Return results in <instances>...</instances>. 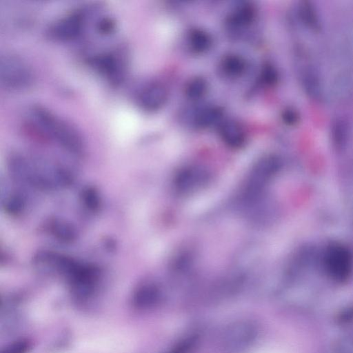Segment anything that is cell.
<instances>
[{"label":"cell","instance_id":"obj_6","mask_svg":"<svg viewBox=\"0 0 353 353\" xmlns=\"http://www.w3.org/2000/svg\"><path fill=\"white\" fill-rule=\"evenodd\" d=\"M257 330L252 323L240 322L225 332L222 348L226 353H238L247 348L255 339Z\"/></svg>","mask_w":353,"mask_h":353},{"label":"cell","instance_id":"obj_27","mask_svg":"<svg viewBox=\"0 0 353 353\" xmlns=\"http://www.w3.org/2000/svg\"><path fill=\"white\" fill-rule=\"evenodd\" d=\"M115 27L116 23L114 19L107 16L100 18L96 23L97 32L103 35L111 34L114 30Z\"/></svg>","mask_w":353,"mask_h":353},{"label":"cell","instance_id":"obj_13","mask_svg":"<svg viewBox=\"0 0 353 353\" xmlns=\"http://www.w3.org/2000/svg\"><path fill=\"white\" fill-rule=\"evenodd\" d=\"M223 110L220 107H205L195 114L193 123L198 128H208L219 123L223 117Z\"/></svg>","mask_w":353,"mask_h":353},{"label":"cell","instance_id":"obj_8","mask_svg":"<svg viewBox=\"0 0 353 353\" xmlns=\"http://www.w3.org/2000/svg\"><path fill=\"white\" fill-rule=\"evenodd\" d=\"M168 92L166 87L158 81L145 84L137 92V105L147 112H155L161 109L166 103Z\"/></svg>","mask_w":353,"mask_h":353},{"label":"cell","instance_id":"obj_24","mask_svg":"<svg viewBox=\"0 0 353 353\" xmlns=\"http://www.w3.org/2000/svg\"><path fill=\"white\" fill-rule=\"evenodd\" d=\"M261 82L267 85H274L279 80V73L271 63H265L262 67L260 74Z\"/></svg>","mask_w":353,"mask_h":353},{"label":"cell","instance_id":"obj_3","mask_svg":"<svg viewBox=\"0 0 353 353\" xmlns=\"http://www.w3.org/2000/svg\"><path fill=\"white\" fill-rule=\"evenodd\" d=\"M87 62L112 85H120L125 78V59L118 52L106 51L94 54L87 59Z\"/></svg>","mask_w":353,"mask_h":353},{"label":"cell","instance_id":"obj_19","mask_svg":"<svg viewBox=\"0 0 353 353\" xmlns=\"http://www.w3.org/2000/svg\"><path fill=\"white\" fill-rule=\"evenodd\" d=\"M208 90V82L202 77H195L190 79L185 86V96L190 100H199Z\"/></svg>","mask_w":353,"mask_h":353},{"label":"cell","instance_id":"obj_22","mask_svg":"<svg viewBox=\"0 0 353 353\" xmlns=\"http://www.w3.org/2000/svg\"><path fill=\"white\" fill-rule=\"evenodd\" d=\"M25 207L23 197L18 194L13 193L6 197L3 203V208L6 213L12 216H16L21 213Z\"/></svg>","mask_w":353,"mask_h":353},{"label":"cell","instance_id":"obj_4","mask_svg":"<svg viewBox=\"0 0 353 353\" xmlns=\"http://www.w3.org/2000/svg\"><path fill=\"white\" fill-rule=\"evenodd\" d=\"M100 278V270L95 265L79 263L67 278L75 299L86 301L94 293Z\"/></svg>","mask_w":353,"mask_h":353},{"label":"cell","instance_id":"obj_11","mask_svg":"<svg viewBox=\"0 0 353 353\" xmlns=\"http://www.w3.org/2000/svg\"><path fill=\"white\" fill-rule=\"evenodd\" d=\"M219 134L223 141L233 148L241 147L245 141V132L241 124L234 120H225L220 123Z\"/></svg>","mask_w":353,"mask_h":353},{"label":"cell","instance_id":"obj_28","mask_svg":"<svg viewBox=\"0 0 353 353\" xmlns=\"http://www.w3.org/2000/svg\"><path fill=\"white\" fill-rule=\"evenodd\" d=\"M336 321L341 325H347L353 323V305L342 308L336 316Z\"/></svg>","mask_w":353,"mask_h":353},{"label":"cell","instance_id":"obj_14","mask_svg":"<svg viewBox=\"0 0 353 353\" xmlns=\"http://www.w3.org/2000/svg\"><path fill=\"white\" fill-rule=\"evenodd\" d=\"M188 43L193 52L202 54L211 48L212 38L208 32L203 29L192 28L188 32Z\"/></svg>","mask_w":353,"mask_h":353},{"label":"cell","instance_id":"obj_7","mask_svg":"<svg viewBox=\"0 0 353 353\" xmlns=\"http://www.w3.org/2000/svg\"><path fill=\"white\" fill-rule=\"evenodd\" d=\"M352 255L343 246L334 245L327 250L325 270L330 277L336 282H344L352 272Z\"/></svg>","mask_w":353,"mask_h":353},{"label":"cell","instance_id":"obj_5","mask_svg":"<svg viewBox=\"0 0 353 353\" xmlns=\"http://www.w3.org/2000/svg\"><path fill=\"white\" fill-rule=\"evenodd\" d=\"M86 10H77L56 20L47 29V35L57 41H70L78 39L85 26Z\"/></svg>","mask_w":353,"mask_h":353},{"label":"cell","instance_id":"obj_21","mask_svg":"<svg viewBox=\"0 0 353 353\" xmlns=\"http://www.w3.org/2000/svg\"><path fill=\"white\" fill-rule=\"evenodd\" d=\"M81 199L83 205L92 212H97L101 207V196L94 187H85L81 191Z\"/></svg>","mask_w":353,"mask_h":353},{"label":"cell","instance_id":"obj_18","mask_svg":"<svg viewBox=\"0 0 353 353\" xmlns=\"http://www.w3.org/2000/svg\"><path fill=\"white\" fill-rule=\"evenodd\" d=\"M299 14L301 20L309 29L317 32L321 28V22L317 11L310 1H303L299 4Z\"/></svg>","mask_w":353,"mask_h":353},{"label":"cell","instance_id":"obj_26","mask_svg":"<svg viewBox=\"0 0 353 353\" xmlns=\"http://www.w3.org/2000/svg\"><path fill=\"white\" fill-rule=\"evenodd\" d=\"M30 348V342L27 339H21L7 345L0 353H28Z\"/></svg>","mask_w":353,"mask_h":353},{"label":"cell","instance_id":"obj_20","mask_svg":"<svg viewBox=\"0 0 353 353\" xmlns=\"http://www.w3.org/2000/svg\"><path fill=\"white\" fill-rule=\"evenodd\" d=\"M350 127L343 118L336 119L332 124L331 132L334 144L337 147L343 146L348 137Z\"/></svg>","mask_w":353,"mask_h":353},{"label":"cell","instance_id":"obj_10","mask_svg":"<svg viewBox=\"0 0 353 353\" xmlns=\"http://www.w3.org/2000/svg\"><path fill=\"white\" fill-rule=\"evenodd\" d=\"M206 173L200 168L189 167L182 170L176 178L177 190L190 192L201 186L205 181Z\"/></svg>","mask_w":353,"mask_h":353},{"label":"cell","instance_id":"obj_25","mask_svg":"<svg viewBox=\"0 0 353 353\" xmlns=\"http://www.w3.org/2000/svg\"><path fill=\"white\" fill-rule=\"evenodd\" d=\"M197 343V336L190 335L182 339L172 349L165 353H190Z\"/></svg>","mask_w":353,"mask_h":353},{"label":"cell","instance_id":"obj_29","mask_svg":"<svg viewBox=\"0 0 353 353\" xmlns=\"http://www.w3.org/2000/svg\"><path fill=\"white\" fill-rule=\"evenodd\" d=\"M281 119L286 125H294L299 122V116L295 110L288 108L282 112Z\"/></svg>","mask_w":353,"mask_h":353},{"label":"cell","instance_id":"obj_2","mask_svg":"<svg viewBox=\"0 0 353 353\" xmlns=\"http://www.w3.org/2000/svg\"><path fill=\"white\" fill-rule=\"evenodd\" d=\"M34 76L28 63L21 57L6 53L0 58L1 85L11 91H21L32 86Z\"/></svg>","mask_w":353,"mask_h":353},{"label":"cell","instance_id":"obj_1","mask_svg":"<svg viewBox=\"0 0 353 353\" xmlns=\"http://www.w3.org/2000/svg\"><path fill=\"white\" fill-rule=\"evenodd\" d=\"M31 121L48 138L54 140L68 152L81 155L84 143L80 132L70 123L40 105L30 109Z\"/></svg>","mask_w":353,"mask_h":353},{"label":"cell","instance_id":"obj_15","mask_svg":"<svg viewBox=\"0 0 353 353\" xmlns=\"http://www.w3.org/2000/svg\"><path fill=\"white\" fill-rule=\"evenodd\" d=\"M301 79L306 94L313 99H318L322 94V85L317 72L307 68L303 72Z\"/></svg>","mask_w":353,"mask_h":353},{"label":"cell","instance_id":"obj_9","mask_svg":"<svg viewBox=\"0 0 353 353\" xmlns=\"http://www.w3.org/2000/svg\"><path fill=\"white\" fill-rule=\"evenodd\" d=\"M161 296V290L156 284L145 283L134 291L132 304L137 310L150 309L159 303Z\"/></svg>","mask_w":353,"mask_h":353},{"label":"cell","instance_id":"obj_12","mask_svg":"<svg viewBox=\"0 0 353 353\" xmlns=\"http://www.w3.org/2000/svg\"><path fill=\"white\" fill-rule=\"evenodd\" d=\"M256 10L250 3H243L236 7L228 15L227 23L232 28L250 26L255 19Z\"/></svg>","mask_w":353,"mask_h":353},{"label":"cell","instance_id":"obj_23","mask_svg":"<svg viewBox=\"0 0 353 353\" xmlns=\"http://www.w3.org/2000/svg\"><path fill=\"white\" fill-rule=\"evenodd\" d=\"M328 353H353V332L346 333L336 339Z\"/></svg>","mask_w":353,"mask_h":353},{"label":"cell","instance_id":"obj_16","mask_svg":"<svg viewBox=\"0 0 353 353\" xmlns=\"http://www.w3.org/2000/svg\"><path fill=\"white\" fill-rule=\"evenodd\" d=\"M222 71L231 77L242 75L246 69V62L240 55L228 54L223 57L221 61Z\"/></svg>","mask_w":353,"mask_h":353},{"label":"cell","instance_id":"obj_17","mask_svg":"<svg viewBox=\"0 0 353 353\" xmlns=\"http://www.w3.org/2000/svg\"><path fill=\"white\" fill-rule=\"evenodd\" d=\"M50 232L59 241L68 243L74 241L77 236L75 228L63 220L54 219L50 223Z\"/></svg>","mask_w":353,"mask_h":353}]
</instances>
